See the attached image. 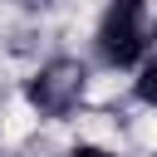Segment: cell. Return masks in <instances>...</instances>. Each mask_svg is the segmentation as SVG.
Masks as SVG:
<instances>
[{
  "instance_id": "cell-2",
  "label": "cell",
  "mask_w": 157,
  "mask_h": 157,
  "mask_svg": "<svg viewBox=\"0 0 157 157\" xmlns=\"http://www.w3.org/2000/svg\"><path fill=\"white\" fill-rule=\"evenodd\" d=\"M83 83H88V69L78 59H49L29 78V103L44 118H69L78 108V98H83Z\"/></svg>"
},
{
  "instance_id": "cell-5",
  "label": "cell",
  "mask_w": 157,
  "mask_h": 157,
  "mask_svg": "<svg viewBox=\"0 0 157 157\" xmlns=\"http://www.w3.org/2000/svg\"><path fill=\"white\" fill-rule=\"evenodd\" d=\"M25 5H44V0H25Z\"/></svg>"
},
{
  "instance_id": "cell-4",
  "label": "cell",
  "mask_w": 157,
  "mask_h": 157,
  "mask_svg": "<svg viewBox=\"0 0 157 157\" xmlns=\"http://www.w3.org/2000/svg\"><path fill=\"white\" fill-rule=\"evenodd\" d=\"M69 157H108V152H103V147H74Z\"/></svg>"
},
{
  "instance_id": "cell-3",
  "label": "cell",
  "mask_w": 157,
  "mask_h": 157,
  "mask_svg": "<svg viewBox=\"0 0 157 157\" xmlns=\"http://www.w3.org/2000/svg\"><path fill=\"white\" fill-rule=\"evenodd\" d=\"M137 98L157 108V59H147V69H142V78H137Z\"/></svg>"
},
{
  "instance_id": "cell-1",
  "label": "cell",
  "mask_w": 157,
  "mask_h": 157,
  "mask_svg": "<svg viewBox=\"0 0 157 157\" xmlns=\"http://www.w3.org/2000/svg\"><path fill=\"white\" fill-rule=\"evenodd\" d=\"M147 0H108L98 20V59L108 69H132L147 54Z\"/></svg>"
}]
</instances>
